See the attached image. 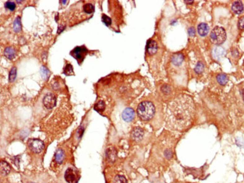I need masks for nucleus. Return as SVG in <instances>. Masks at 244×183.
Returning a JSON list of instances; mask_svg holds the SVG:
<instances>
[{
  "instance_id": "nucleus-24",
  "label": "nucleus",
  "mask_w": 244,
  "mask_h": 183,
  "mask_svg": "<svg viewBox=\"0 0 244 183\" xmlns=\"http://www.w3.org/2000/svg\"><path fill=\"white\" fill-rule=\"evenodd\" d=\"M63 73L67 76L71 75V74H74V72H73V68H72V65H70V64H69V65H66V67H65V69H64Z\"/></svg>"
},
{
  "instance_id": "nucleus-32",
  "label": "nucleus",
  "mask_w": 244,
  "mask_h": 183,
  "mask_svg": "<svg viewBox=\"0 0 244 183\" xmlns=\"http://www.w3.org/2000/svg\"><path fill=\"white\" fill-rule=\"evenodd\" d=\"M162 92L165 94H168L171 91L170 88H169V86H164L162 87Z\"/></svg>"
},
{
  "instance_id": "nucleus-10",
  "label": "nucleus",
  "mask_w": 244,
  "mask_h": 183,
  "mask_svg": "<svg viewBox=\"0 0 244 183\" xmlns=\"http://www.w3.org/2000/svg\"><path fill=\"white\" fill-rule=\"evenodd\" d=\"M144 137V131L140 128L137 127L131 131V137L135 141H140Z\"/></svg>"
},
{
  "instance_id": "nucleus-8",
  "label": "nucleus",
  "mask_w": 244,
  "mask_h": 183,
  "mask_svg": "<svg viewBox=\"0 0 244 183\" xmlns=\"http://www.w3.org/2000/svg\"><path fill=\"white\" fill-rule=\"evenodd\" d=\"M122 119L126 121V122H131V120H133L135 117V111L134 110L131 108H126L124 110V111L122 112Z\"/></svg>"
},
{
  "instance_id": "nucleus-9",
  "label": "nucleus",
  "mask_w": 244,
  "mask_h": 183,
  "mask_svg": "<svg viewBox=\"0 0 244 183\" xmlns=\"http://www.w3.org/2000/svg\"><path fill=\"white\" fill-rule=\"evenodd\" d=\"M157 43L154 40H149L147 44V52L149 55H153L157 52Z\"/></svg>"
},
{
  "instance_id": "nucleus-26",
  "label": "nucleus",
  "mask_w": 244,
  "mask_h": 183,
  "mask_svg": "<svg viewBox=\"0 0 244 183\" xmlns=\"http://www.w3.org/2000/svg\"><path fill=\"white\" fill-rule=\"evenodd\" d=\"M113 151H114V150H113V149H110V150H108V152H107V156H108V159L110 160V161H114L115 159L116 152L113 153Z\"/></svg>"
},
{
  "instance_id": "nucleus-1",
  "label": "nucleus",
  "mask_w": 244,
  "mask_h": 183,
  "mask_svg": "<svg viewBox=\"0 0 244 183\" xmlns=\"http://www.w3.org/2000/svg\"><path fill=\"white\" fill-rule=\"evenodd\" d=\"M195 115V104L191 97L181 95L168 104L165 122L168 129L182 131L190 125Z\"/></svg>"
},
{
  "instance_id": "nucleus-11",
  "label": "nucleus",
  "mask_w": 244,
  "mask_h": 183,
  "mask_svg": "<svg viewBox=\"0 0 244 183\" xmlns=\"http://www.w3.org/2000/svg\"><path fill=\"white\" fill-rule=\"evenodd\" d=\"M183 59H184V56L181 53H174L171 56V63L174 65H180L183 63Z\"/></svg>"
},
{
  "instance_id": "nucleus-19",
  "label": "nucleus",
  "mask_w": 244,
  "mask_h": 183,
  "mask_svg": "<svg viewBox=\"0 0 244 183\" xmlns=\"http://www.w3.org/2000/svg\"><path fill=\"white\" fill-rule=\"evenodd\" d=\"M105 108V104L103 101H99L94 105V110L97 112H102L104 111Z\"/></svg>"
},
{
  "instance_id": "nucleus-15",
  "label": "nucleus",
  "mask_w": 244,
  "mask_h": 183,
  "mask_svg": "<svg viewBox=\"0 0 244 183\" xmlns=\"http://www.w3.org/2000/svg\"><path fill=\"white\" fill-rule=\"evenodd\" d=\"M0 168H1V175L2 176H6L10 173L11 168L9 164L5 161H1V164H0Z\"/></svg>"
},
{
  "instance_id": "nucleus-23",
  "label": "nucleus",
  "mask_w": 244,
  "mask_h": 183,
  "mask_svg": "<svg viewBox=\"0 0 244 183\" xmlns=\"http://www.w3.org/2000/svg\"><path fill=\"white\" fill-rule=\"evenodd\" d=\"M113 182L114 183H127V180H126V179L125 178V176H123L118 175L114 178Z\"/></svg>"
},
{
  "instance_id": "nucleus-13",
  "label": "nucleus",
  "mask_w": 244,
  "mask_h": 183,
  "mask_svg": "<svg viewBox=\"0 0 244 183\" xmlns=\"http://www.w3.org/2000/svg\"><path fill=\"white\" fill-rule=\"evenodd\" d=\"M231 9H232L233 12L237 15H240L241 14L242 12L243 11V5L241 2L240 1H236L233 3L232 7H231Z\"/></svg>"
},
{
  "instance_id": "nucleus-16",
  "label": "nucleus",
  "mask_w": 244,
  "mask_h": 183,
  "mask_svg": "<svg viewBox=\"0 0 244 183\" xmlns=\"http://www.w3.org/2000/svg\"><path fill=\"white\" fill-rule=\"evenodd\" d=\"M224 54H225V50H224L223 48L220 47L215 48L213 52V56L215 59H220L224 56Z\"/></svg>"
},
{
  "instance_id": "nucleus-12",
  "label": "nucleus",
  "mask_w": 244,
  "mask_h": 183,
  "mask_svg": "<svg viewBox=\"0 0 244 183\" xmlns=\"http://www.w3.org/2000/svg\"><path fill=\"white\" fill-rule=\"evenodd\" d=\"M210 31V27L206 24L202 23L197 26V33L201 36H206Z\"/></svg>"
},
{
  "instance_id": "nucleus-2",
  "label": "nucleus",
  "mask_w": 244,
  "mask_h": 183,
  "mask_svg": "<svg viewBox=\"0 0 244 183\" xmlns=\"http://www.w3.org/2000/svg\"><path fill=\"white\" fill-rule=\"evenodd\" d=\"M155 109L154 104L150 101H143L140 103L137 109L138 116L144 121H148L153 118L154 116Z\"/></svg>"
},
{
  "instance_id": "nucleus-29",
  "label": "nucleus",
  "mask_w": 244,
  "mask_h": 183,
  "mask_svg": "<svg viewBox=\"0 0 244 183\" xmlns=\"http://www.w3.org/2000/svg\"><path fill=\"white\" fill-rule=\"evenodd\" d=\"M41 73H42V75L44 79L47 78L48 75H49V71L47 70V68H46L45 67H42V69H41Z\"/></svg>"
},
{
  "instance_id": "nucleus-14",
  "label": "nucleus",
  "mask_w": 244,
  "mask_h": 183,
  "mask_svg": "<svg viewBox=\"0 0 244 183\" xmlns=\"http://www.w3.org/2000/svg\"><path fill=\"white\" fill-rule=\"evenodd\" d=\"M64 158H65L64 151L62 150V149H58V150H56V153H55V156H54L55 161L59 164H62L64 161Z\"/></svg>"
},
{
  "instance_id": "nucleus-31",
  "label": "nucleus",
  "mask_w": 244,
  "mask_h": 183,
  "mask_svg": "<svg viewBox=\"0 0 244 183\" xmlns=\"http://www.w3.org/2000/svg\"><path fill=\"white\" fill-rule=\"evenodd\" d=\"M188 34H189V36L193 37L194 35H195V29H194L193 27L189 28V29H188Z\"/></svg>"
},
{
  "instance_id": "nucleus-7",
  "label": "nucleus",
  "mask_w": 244,
  "mask_h": 183,
  "mask_svg": "<svg viewBox=\"0 0 244 183\" xmlns=\"http://www.w3.org/2000/svg\"><path fill=\"white\" fill-rule=\"evenodd\" d=\"M87 52L85 47H77L72 51V55L78 60H83Z\"/></svg>"
},
{
  "instance_id": "nucleus-5",
  "label": "nucleus",
  "mask_w": 244,
  "mask_h": 183,
  "mask_svg": "<svg viewBox=\"0 0 244 183\" xmlns=\"http://www.w3.org/2000/svg\"><path fill=\"white\" fill-rule=\"evenodd\" d=\"M28 146L30 150L35 153H40L44 148V143L38 139H30L28 142Z\"/></svg>"
},
{
  "instance_id": "nucleus-28",
  "label": "nucleus",
  "mask_w": 244,
  "mask_h": 183,
  "mask_svg": "<svg viewBox=\"0 0 244 183\" xmlns=\"http://www.w3.org/2000/svg\"><path fill=\"white\" fill-rule=\"evenodd\" d=\"M204 65H203V63H198L195 68V72L197 73V74H201V73L204 71Z\"/></svg>"
},
{
  "instance_id": "nucleus-27",
  "label": "nucleus",
  "mask_w": 244,
  "mask_h": 183,
  "mask_svg": "<svg viewBox=\"0 0 244 183\" xmlns=\"http://www.w3.org/2000/svg\"><path fill=\"white\" fill-rule=\"evenodd\" d=\"M101 20H102V22L108 26H109L111 24V19L105 15H102V17H101Z\"/></svg>"
},
{
  "instance_id": "nucleus-6",
  "label": "nucleus",
  "mask_w": 244,
  "mask_h": 183,
  "mask_svg": "<svg viewBox=\"0 0 244 183\" xmlns=\"http://www.w3.org/2000/svg\"><path fill=\"white\" fill-rule=\"evenodd\" d=\"M43 104L44 106L47 109L50 110L54 107L56 104V98H55L54 95L52 93L47 94V95L44 97Z\"/></svg>"
},
{
  "instance_id": "nucleus-34",
  "label": "nucleus",
  "mask_w": 244,
  "mask_h": 183,
  "mask_svg": "<svg viewBox=\"0 0 244 183\" xmlns=\"http://www.w3.org/2000/svg\"><path fill=\"white\" fill-rule=\"evenodd\" d=\"M243 101H244V89L243 90Z\"/></svg>"
},
{
  "instance_id": "nucleus-21",
  "label": "nucleus",
  "mask_w": 244,
  "mask_h": 183,
  "mask_svg": "<svg viewBox=\"0 0 244 183\" xmlns=\"http://www.w3.org/2000/svg\"><path fill=\"white\" fill-rule=\"evenodd\" d=\"M20 29H21L20 17H17V18L15 19V22H14V30H15L16 33H18V32L20 31Z\"/></svg>"
},
{
  "instance_id": "nucleus-4",
  "label": "nucleus",
  "mask_w": 244,
  "mask_h": 183,
  "mask_svg": "<svg viewBox=\"0 0 244 183\" xmlns=\"http://www.w3.org/2000/svg\"><path fill=\"white\" fill-rule=\"evenodd\" d=\"M211 40L213 44L216 45L223 44L226 40L225 30L220 26L215 27L211 33Z\"/></svg>"
},
{
  "instance_id": "nucleus-17",
  "label": "nucleus",
  "mask_w": 244,
  "mask_h": 183,
  "mask_svg": "<svg viewBox=\"0 0 244 183\" xmlns=\"http://www.w3.org/2000/svg\"><path fill=\"white\" fill-rule=\"evenodd\" d=\"M4 55L8 59H13L15 57V50L12 47H7L5 49Z\"/></svg>"
},
{
  "instance_id": "nucleus-20",
  "label": "nucleus",
  "mask_w": 244,
  "mask_h": 183,
  "mask_svg": "<svg viewBox=\"0 0 244 183\" xmlns=\"http://www.w3.org/2000/svg\"><path fill=\"white\" fill-rule=\"evenodd\" d=\"M83 9L87 14H92L93 13L94 11H95V7H94V5L91 4V3H87V4H85L83 5Z\"/></svg>"
},
{
  "instance_id": "nucleus-22",
  "label": "nucleus",
  "mask_w": 244,
  "mask_h": 183,
  "mask_svg": "<svg viewBox=\"0 0 244 183\" xmlns=\"http://www.w3.org/2000/svg\"><path fill=\"white\" fill-rule=\"evenodd\" d=\"M17 76V68L15 67H13L9 73V81L10 82H14Z\"/></svg>"
},
{
  "instance_id": "nucleus-25",
  "label": "nucleus",
  "mask_w": 244,
  "mask_h": 183,
  "mask_svg": "<svg viewBox=\"0 0 244 183\" xmlns=\"http://www.w3.org/2000/svg\"><path fill=\"white\" fill-rule=\"evenodd\" d=\"M5 8H7L8 10L14 11L16 8V5L15 4V2H13L8 1V2H5Z\"/></svg>"
},
{
  "instance_id": "nucleus-33",
  "label": "nucleus",
  "mask_w": 244,
  "mask_h": 183,
  "mask_svg": "<svg viewBox=\"0 0 244 183\" xmlns=\"http://www.w3.org/2000/svg\"><path fill=\"white\" fill-rule=\"evenodd\" d=\"M185 2L186 3H192L193 2V1H185Z\"/></svg>"
},
{
  "instance_id": "nucleus-3",
  "label": "nucleus",
  "mask_w": 244,
  "mask_h": 183,
  "mask_svg": "<svg viewBox=\"0 0 244 183\" xmlns=\"http://www.w3.org/2000/svg\"><path fill=\"white\" fill-rule=\"evenodd\" d=\"M80 179V173L74 167L69 165L65 168L59 179L60 183H77Z\"/></svg>"
},
{
  "instance_id": "nucleus-18",
  "label": "nucleus",
  "mask_w": 244,
  "mask_h": 183,
  "mask_svg": "<svg viewBox=\"0 0 244 183\" xmlns=\"http://www.w3.org/2000/svg\"><path fill=\"white\" fill-rule=\"evenodd\" d=\"M217 81L221 85H225L228 81V76L226 74H219L217 76Z\"/></svg>"
},
{
  "instance_id": "nucleus-30",
  "label": "nucleus",
  "mask_w": 244,
  "mask_h": 183,
  "mask_svg": "<svg viewBox=\"0 0 244 183\" xmlns=\"http://www.w3.org/2000/svg\"><path fill=\"white\" fill-rule=\"evenodd\" d=\"M238 27L240 29H244V17H241L239 20V22H238Z\"/></svg>"
}]
</instances>
